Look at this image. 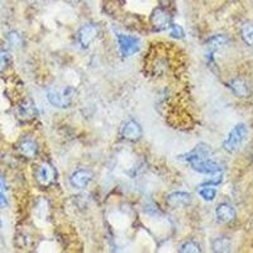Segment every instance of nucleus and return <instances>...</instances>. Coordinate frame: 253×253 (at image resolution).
<instances>
[{"mask_svg":"<svg viewBox=\"0 0 253 253\" xmlns=\"http://www.w3.org/2000/svg\"><path fill=\"white\" fill-rule=\"evenodd\" d=\"M248 129L247 126L243 123H239L234 126L233 129L230 130L229 134L227 135V138L223 142V148L227 151L228 153H234L242 147V144L245 143L247 139Z\"/></svg>","mask_w":253,"mask_h":253,"instance_id":"f257e3e1","label":"nucleus"},{"mask_svg":"<svg viewBox=\"0 0 253 253\" xmlns=\"http://www.w3.org/2000/svg\"><path fill=\"white\" fill-rule=\"evenodd\" d=\"M76 90L71 86L62 87V89H52L47 92V99L52 105L57 108H69L74 101Z\"/></svg>","mask_w":253,"mask_h":253,"instance_id":"f03ea898","label":"nucleus"},{"mask_svg":"<svg viewBox=\"0 0 253 253\" xmlns=\"http://www.w3.org/2000/svg\"><path fill=\"white\" fill-rule=\"evenodd\" d=\"M211 155H213V151H211L210 146H208L207 143H199L198 146L194 147V150H191L190 152L177 156V160L178 161L193 164V162L210 160Z\"/></svg>","mask_w":253,"mask_h":253,"instance_id":"7ed1b4c3","label":"nucleus"},{"mask_svg":"<svg viewBox=\"0 0 253 253\" xmlns=\"http://www.w3.org/2000/svg\"><path fill=\"white\" fill-rule=\"evenodd\" d=\"M171 20H172V17H171L170 12L164 6L156 8L150 17L151 26L155 31H164V29L170 28Z\"/></svg>","mask_w":253,"mask_h":253,"instance_id":"20e7f679","label":"nucleus"},{"mask_svg":"<svg viewBox=\"0 0 253 253\" xmlns=\"http://www.w3.org/2000/svg\"><path fill=\"white\" fill-rule=\"evenodd\" d=\"M117 40H118L119 49H121V53L124 57H129L133 56L134 53L139 51V40L137 37H133V36H126V35H118L117 36Z\"/></svg>","mask_w":253,"mask_h":253,"instance_id":"39448f33","label":"nucleus"},{"mask_svg":"<svg viewBox=\"0 0 253 253\" xmlns=\"http://www.w3.org/2000/svg\"><path fill=\"white\" fill-rule=\"evenodd\" d=\"M99 26L92 23L84 24L78 32V42L83 48H87L91 44L92 41L98 37Z\"/></svg>","mask_w":253,"mask_h":253,"instance_id":"423d86ee","label":"nucleus"},{"mask_svg":"<svg viewBox=\"0 0 253 253\" xmlns=\"http://www.w3.org/2000/svg\"><path fill=\"white\" fill-rule=\"evenodd\" d=\"M191 165V169L196 172L205 173V175H214L216 172H220L221 167L220 165L216 164V162L211 161V160H205V161H199V162H193Z\"/></svg>","mask_w":253,"mask_h":253,"instance_id":"0eeeda50","label":"nucleus"},{"mask_svg":"<svg viewBox=\"0 0 253 253\" xmlns=\"http://www.w3.org/2000/svg\"><path fill=\"white\" fill-rule=\"evenodd\" d=\"M121 132L122 135L126 139H128V141H137V139L141 138L142 135L141 126L134 121L126 122L123 124V126H122Z\"/></svg>","mask_w":253,"mask_h":253,"instance_id":"6e6552de","label":"nucleus"},{"mask_svg":"<svg viewBox=\"0 0 253 253\" xmlns=\"http://www.w3.org/2000/svg\"><path fill=\"white\" fill-rule=\"evenodd\" d=\"M56 177L55 169L49 164H43L37 171V180L42 186H49Z\"/></svg>","mask_w":253,"mask_h":253,"instance_id":"1a4fd4ad","label":"nucleus"},{"mask_svg":"<svg viewBox=\"0 0 253 253\" xmlns=\"http://www.w3.org/2000/svg\"><path fill=\"white\" fill-rule=\"evenodd\" d=\"M215 215L220 223H230L236 219L237 213L236 209L232 205L228 204V203H221L216 207Z\"/></svg>","mask_w":253,"mask_h":253,"instance_id":"9d476101","label":"nucleus"},{"mask_svg":"<svg viewBox=\"0 0 253 253\" xmlns=\"http://www.w3.org/2000/svg\"><path fill=\"white\" fill-rule=\"evenodd\" d=\"M92 180V173L87 170H78L72 173L70 182L76 189H84L90 184Z\"/></svg>","mask_w":253,"mask_h":253,"instance_id":"9b49d317","label":"nucleus"},{"mask_svg":"<svg viewBox=\"0 0 253 253\" xmlns=\"http://www.w3.org/2000/svg\"><path fill=\"white\" fill-rule=\"evenodd\" d=\"M191 202V195L184 191H175L167 196V204L172 208H181L186 207Z\"/></svg>","mask_w":253,"mask_h":253,"instance_id":"f8f14e48","label":"nucleus"},{"mask_svg":"<svg viewBox=\"0 0 253 253\" xmlns=\"http://www.w3.org/2000/svg\"><path fill=\"white\" fill-rule=\"evenodd\" d=\"M229 86L230 89H232V91H233L237 96H239V98H247V96H250V86H248V84L246 83L245 80H242V79H236V80H233L229 84Z\"/></svg>","mask_w":253,"mask_h":253,"instance_id":"ddd939ff","label":"nucleus"},{"mask_svg":"<svg viewBox=\"0 0 253 253\" xmlns=\"http://www.w3.org/2000/svg\"><path fill=\"white\" fill-rule=\"evenodd\" d=\"M19 152L28 158H35L38 153V146L35 141L32 139H26V141L20 142L19 144Z\"/></svg>","mask_w":253,"mask_h":253,"instance_id":"4468645a","label":"nucleus"},{"mask_svg":"<svg viewBox=\"0 0 253 253\" xmlns=\"http://www.w3.org/2000/svg\"><path fill=\"white\" fill-rule=\"evenodd\" d=\"M18 115H19V118L22 119L35 118L36 115H37V109L35 108V104L29 100L20 104L19 107H18Z\"/></svg>","mask_w":253,"mask_h":253,"instance_id":"2eb2a0df","label":"nucleus"},{"mask_svg":"<svg viewBox=\"0 0 253 253\" xmlns=\"http://www.w3.org/2000/svg\"><path fill=\"white\" fill-rule=\"evenodd\" d=\"M211 247H213L214 252H229L232 243H230L229 238H227V237H219V238L214 239Z\"/></svg>","mask_w":253,"mask_h":253,"instance_id":"dca6fc26","label":"nucleus"},{"mask_svg":"<svg viewBox=\"0 0 253 253\" xmlns=\"http://www.w3.org/2000/svg\"><path fill=\"white\" fill-rule=\"evenodd\" d=\"M241 35L242 40L245 41V43L253 47V23H247L242 27Z\"/></svg>","mask_w":253,"mask_h":253,"instance_id":"f3484780","label":"nucleus"},{"mask_svg":"<svg viewBox=\"0 0 253 253\" xmlns=\"http://www.w3.org/2000/svg\"><path fill=\"white\" fill-rule=\"evenodd\" d=\"M199 195L202 196L205 202H213L216 196V190L209 185H204L202 189H199Z\"/></svg>","mask_w":253,"mask_h":253,"instance_id":"a211bd4d","label":"nucleus"},{"mask_svg":"<svg viewBox=\"0 0 253 253\" xmlns=\"http://www.w3.org/2000/svg\"><path fill=\"white\" fill-rule=\"evenodd\" d=\"M180 252L181 253H198V252H202V250H200V246L196 243V242L194 241H189L186 242V243H184V245L180 247Z\"/></svg>","mask_w":253,"mask_h":253,"instance_id":"6ab92c4d","label":"nucleus"},{"mask_svg":"<svg viewBox=\"0 0 253 253\" xmlns=\"http://www.w3.org/2000/svg\"><path fill=\"white\" fill-rule=\"evenodd\" d=\"M228 42V38L225 36H214L213 38H210L209 40V44L211 48H216L219 46H223L224 43Z\"/></svg>","mask_w":253,"mask_h":253,"instance_id":"aec40b11","label":"nucleus"},{"mask_svg":"<svg viewBox=\"0 0 253 253\" xmlns=\"http://www.w3.org/2000/svg\"><path fill=\"white\" fill-rule=\"evenodd\" d=\"M170 36L173 38H182L185 36L184 29L178 24H171L170 26Z\"/></svg>","mask_w":253,"mask_h":253,"instance_id":"412c9836","label":"nucleus"},{"mask_svg":"<svg viewBox=\"0 0 253 253\" xmlns=\"http://www.w3.org/2000/svg\"><path fill=\"white\" fill-rule=\"evenodd\" d=\"M10 62V56L8 52L0 51V70H4Z\"/></svg>","mask_w":253,"mask_h":253,"instance_id":"4be33fe9","label":"nucleus"},{"mask_svg":"<svg viewBox=\"0 0 253 253\" xmlns=\"http://www.w3.org/2000/svg\"><path fill=\"white\" fill-rule=\"evenodd\" d=\"M6 205V198L4 196L3 191L0 190V208H4Z\"/></svg>","mask_w":253,"mask_h":253,"instance_id":"5701e85b","label":"nucleus"},{"mask_svg":"<svg viewBox=\"0 0 253 253\" xmlns=\"http://www.w3.org/2000/svg\"><path fill=\"white\" fill-rule=\"evenodd\" d=\"M6 187H5V182H4V178L1 177V175H0V190H1V191H4Z\"/></svg>","mask_w":253,"mask_h":253,"instance_id":"b1692460","label":"nucleus"}]
</instances>
